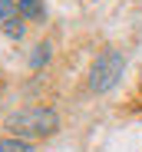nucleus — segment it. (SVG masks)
<instances>
[{
	"label": "nucleus",
	"mask_w": 142,
	"mask_h": 152,
	"mask_svg": "<svg viewBox=\"0 0 142 152\" xmlns=\"http://www.w3.org/2000/svg\"><path fill=\"white\" fill-rule=\"evenodd\" d=\"M7 132L17 136V139H46V136H56L60 129V116L56 109H46V106H33V109H20V113H10L4 119Z\"/></svg>",
	"instance_id": "nucleus-1"
},
{
	"label": "nucleus",
	"mask_w": 142,
	"mask_h": 152,
	"mask_svg": "<svg viewBox=\"0 0 142 152\" xmlns=\"http://www.w3.org/2000/svg\"><path fill=\"white\" fill-rule=\"evenodd\" d=\"M46 60H50V43H36V50H33V56H30V66L33 69H40Z\"/></svg>",
	"instance_id": "nucleus-6"
},
{
	"label": "nucleus",
	"mask_w": 142,
	"mask_h": 152,
	"mask_svg": "<svg viewBox=\"0 0 142 152\" xmlns=\"http://www.w3.org/2000/svg\"><path fill=\"white\" fill-rule=\"evenodd\" d=\"M122 73H126V56L119 50H106V53H99V60L89 69V89L92 93H109L122 80Z\"/></svg>",
	"instance_id": "nucleus-2"
},
{
	"label": "nucleus",
	"mask_w": 142,
	"mask_h": 152,
	"mask_svg": "<svg viewBox=\"0 0 142 152\" xmlns=\"http://www.w3.org/2000/svg\"><path fill=\"white\" fill-rule=\"evenodd\" d=\"M0 30L10 40H23L27 27H23V10L17 7V0H0Z\"/></svg>",
	"instance_id": "nucleus-3"
},
{
	"label": "nucleus",
	"mask_w": 142,
	"mask_h": 152,
	"mask_svg": "<svg viewBox=\"0 0 142 152\" xmlns=\"http://www.w3.org/2000/svg\"><path fill=\"white\" fill-rule=\"evenodd\" d=\"M0 152H33V145H30L27 139L7 136V139H0Z\"/></svg>",
	"instance_id": "nucleus-5"
},
{
	"label": "nucleus",
	"mask_w": 142,
	"mask_h": 152,
	"mask_svg": "<svg viewBox=\"0 0 142 152\" xmlns=\"http://www.w3.org/2000/svg\"><path fill=\"white\" fill-rule=\"evenodd\" d=\"M17 7L23 10V17H27V20H43V17H46L43 0H17Z\"/></svg>",
	"instance_id": "nucleus-4"
}]
</instances>
